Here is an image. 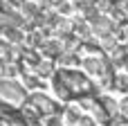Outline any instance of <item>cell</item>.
Segmentation results:
<instances>
[{"label": "cell", "instance_id": "obj_3", "mask_svg": "<svg viewBox=\"0 0 128 126\" xmlns=\"http://www.w3.org/2000/svg\"><path fill=\"white\" fill-rule=\"evenodd\" d=\"M27 101L34 106V108H38L40 113H43V117H47V115H63L65 110L50 97V95H45L43 90H34L29 97H27Z\"/></svg>", "mask_w": 128, "mask_h": 126}, {"label": "cell", "instance_id": "obj_2", "mask_svg": "<svg viewBox=\"0 0 128 126\" xmlns=\"http://www.w3.org/2000/svg\"><path fill=\"white\" fill-rule=\"evenodd\" d=\"M27 88L14 79H0V106L20 108L27 101Z\"/></svg>", "mask_w": 128, "mask_h": 126}, {"label": "cell", "instance_id": "obj_12", "mask_svg": "<svg viewBox=\"0 0 128 126\" xmlns=\"http://www.w3.org/2000/svg\"><path fill=\"white\" fill-rule=\"evenodd\" d=\"M124 38H126V41H128V27H126V34H124Z\"/></svg>", "mask_w": 128, "mask_h": 126}, {"label": "cell", "instance_id": "obj_6", "mask_svg": "<svg viewBox=\"0 0 128 126\" xmlns=\"http://www.w3.org/2000/svg\"><path fill=\"white\" fill-rule=\"evenodd\" d=\"M25 88H27V90H45L47 83L40 81L38 74H25Z\"/></svg>", "mask_w": 128, "mask_h": 126}, {"label": "cell", "instance_id": "obj_1", "mask_svg": "<svg viewBox=\"0 0 128 126\" xmlns=\"http://www.w3.org/2000/svg\"><path fill=\"white\" fill-rule=\"evenodd\" d=\"M52 90L58 99L70 101V99H83L94 92V83L90 81L88 72L74 70V68H61L52 77Z\"/></svg>", "mask_w": 128, "mask_h": 126}, {"label": "cell", "instance_id": "obj_11", "mask_svg": "<svg viewBox=\"0 0 128 126\" xmlns=\"http://www.w3.org/2000/svg\"><path fill=\"white\" fill-rule=\"evenodd\" d=\"M119 110H122L124 117H128V97H124V99L119 101Z\"/></svg>", "mask_w": 128, "mask_h": 126}, {"label": "cell", "instance_id": "obj_7", "mask_svg": "<svg viewBox=\"0 0 128 126\" xmlns=\"http://www.w3.org/2000/svg\"><path fill=\"white\" fill-rule=\"evenodd\" d=\"M92 27H94V34H99V36H108L112 23H110V20H104V18H97V20H92Z\"/></svg>", "mask_w": 128, "mask_h": 126}, {"label": "cell", "instance_id": "obj_4", "mask_svg": "<svg viewBox=\"0 0 128 126\" xmlns=\"http://www.w3.org/2000/svg\"><path fill=\"white\" fill-rule=\"evenodd\" d=\"M38 50H40V54L45 59H52L54 61V59H61V54L65 52V45H61L58 41H45Z\"/></svg>", "mask_w": 128, "mask_h": 126}, {"label": "cell", "instance_id": "obj_10", "mask_svg": "<svg viewBox=\"0 0 128 126\" xmlns=\"http://www.w3.org/2000/svg\"><path fill=\"white\" fill-rule=\"evenodd\" d=\"M63 117L61 115H47L45 119H43V126H63Z\"/></svg>", "mask_w": 128, "mask_h": 126}, {"label": "cell", "instance_id": "obj_9", "mask_svg": "<svg viewBox=\"0 0 128 126\" xmlns=\"http://www.w3.org/2000/svg\"><path fill=\"white\" fill-rule=\"evenodd\" d=\"M112 88H117V90H122V92H128V74H117Z\"/></svg>", "mask_w": 128, "mask_h": 126}, {"label": "cell", "instance_id": "obj_8", "mask_svg": "<svg viewBox=\"0 0 128 126\" xmlns=\"http://www.w3.org/2000/svg\"><path fill=\"white\" fill-rule=\"evenodd\" d=\"M61 63H63V68H74V65H79V56L74 54V52H70L68 54V50L61 54V59H58Z\"/></svg>", "mask_w": 128, "mask_h": 126}, {"label": "cell", "instance_id": "obj_5", "mask_svg": "<svg viewBox=\"0 0 128 126\" xmlns=\"http://www.w3.org/2000/svg\"><path fill=\"white\" fill-rule=\"evenodd\" d=\"M34 70H36V74H38L40 79H47V77L52 79V77L56 74V65H54V61H52V59H43Z\"/></svg>", "mask_w": 128, "mask_h": 126}]
</instances>
